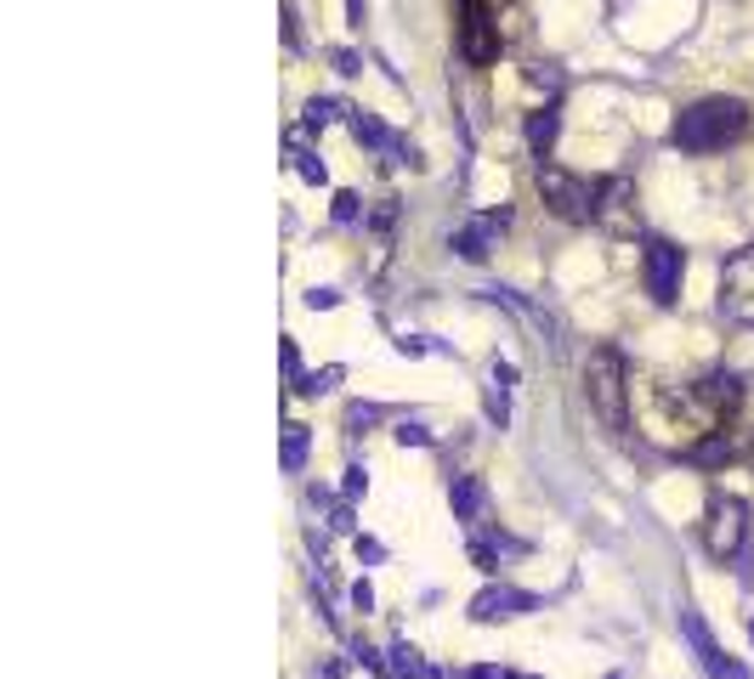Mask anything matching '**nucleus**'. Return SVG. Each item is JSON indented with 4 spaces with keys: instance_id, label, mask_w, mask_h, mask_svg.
Returning a JSON list of instances; mask_svg holds the SVG:
<instances>
[{
    "instance_id": "f257e3e1",
    "label": "nucleus",
    "mask_w": 754,
    "mask_h": 679,
    "mask_svg": "<svg viewBox=\"0 0 754 679\" xmlns=\"http://www.w3.org/2000/svg\"><path fill=\"white\" fill-rule=\"evenodd\" d=\"M749 102L743 96H704L693 102V108H681L675 114V130H670V142L681 153H720V148H732L749 136Z\"/></svg>"
},
{
    "instance_id": "f03ea898",
    "label": "nucleus",
    "mask_w": 754,
    "mask_h": 679,
    "mask_svg": "<svg viewBox=\"0 0 754 679\" xmlns=\"http://www.w3.org/2000/svg\"><path fill=\"white\" fill-rule=\"evenodd\" d=\"M584 396H590V414L602 419V430L613 436L630 430V380H625L618 346H596L584 357Z\"/></svg>"
},
{
    "instance_id": "7ed1b4c3",
    "label": "nucleus",
    "mask_w": 754,
    "mask_h": 679,
    "mask_svg": "<svg viewBox=\"0 0 754 679\" xmlns=\"http://www.w3.org/2000/svg\"><path fill=\"white\" fill-rule=\"evenodd\" d=\"M704 550L720 566H738L749 555V504L738 493H715L704 509Z\"/></svg>"
},
{
    "instance_id": "20e7f679",
    "label": "nucleus",
    "mask_w": 754,
    "mask_h": 679,
    "mask_svg": "<svg viewBox=\"0 0 754 679\" xmlns=\"http://www.w3.org/2000/svg\"><path fill=\"white\" fill-rule=\"evenodd\" d=\"M539 198H545V210L556 221H596V198H602V182H590V176H573V170L562 164H539Z\"/></svg>"
},
{
    "instance_id": "39448f33",
    "label": "nucleus",
    "mask_w": 754,
    "mask_h": 679,
    "mask_svg": "<svg viewBox=\"0 0 754 679\" xmlns=\"http://www.w3.org/2000/svg\"><path fill=\"white\" fill-rule=\"evenodd\" d=\"M743 402V380L738 373H727V368H715V373H704V380H693L681 396H675V407L686 419H693L698 430H715V425H727V414Z\"/></svg>"
},
{
    "instance_id": "423d86ee",
    "label": "nucleus",
    "mask_w": 754,
    "mask_h": 679,
    "mask_svg": "<svg viewBox=\"0 0 754 679\" xmlns=\"http://www.w3.org/2000/svg\"><path fill=\"white\" fill-rule=\"evenodd\" d=\"M720 312L743 329H754V244H743L720 266Z\"/></svg>"
},
{
    "instance_id": "0eeeda50",
    "label": "nucleus",
    "mask_w": 754,
    "mask_h": 679,
    "mask_svg": "<svg viewBox=\"0 0 754 679\" xmlns=\"http://www.w3.org/2000/svg\"><path fill=\"white\" fill-rule=\"evenodd\" d=\"M500 12H488V0H460V57L482 68L500 57Z\"/></svg>"
},
{
    "instance_id": "6e6552de",
    "label": "nucleus",
    "mask_w": 754,
    "mask_h": 679,
    "mask_svg": "<svg viewBox=\"0 0 754 679\" xmlns=\"http://www.w3.org/2000/svg\"><path fill=\"white\" fill-rule=\"evenodd\" d=\"M681 272H686V255L670 244V238H647V250H641V278H647V295L659 300V306H675Z\"/></svg>"
},
{
    "instance_id": "1a4fd4ad",
    "label": "nucleus",
    "mask_w": 754,
    "mask_h": 679,
    "mask_svg": "<svg viewBox=\"0 0 754 679\" xmlns=\"http://www.w3.org/2000/svg\"><path fill=\"white\" fill-rule=\"evenodd\" d=\"M681 634H686V645H693V657L704 663V674L709 679H749V668L727 652V645H720L715 634H709V623L698 618L693 606H681Z\"/></svg>"
},
{
    "instance_id": "9d476101",
    "label": "nucleus",
    "mask_w": 754,
    "mask_h": 679,
    "mask_svg": "<svg viewBox=\"0 0 754 679\" xmlns=\"http://www.w3.org/2000/svg\"><path fill=\"white\" fill-rule=\"evenodd\" d=\"M596 227L607 232H636L641 227V210H636V182L630 176H607L602 182V198H596Z\"/></svg>"
},
{
    "instance_id": "9b49d317",
    "label": "nucleus",
    "mask_w": 754,
    "mask_h": 679,
    "mask_svg": "<svg viewBox=\"0 0 754 679\" xmlns=\"http://www.w3.org/2000/svg\"><path fill=\"white\" fill-rule=\"evenodd\" d=\"M346 119H352V136H357V142H364V148L386 153L391 164H420V153H414V148L403 142V136H391V130H386V125H380L375 114H364V108H352Z\"/></svg>"
},
{
    "instance_id": "f8f14e48",
    "label": "nucleus",
    "mask_w": 754,
    "mask_h": 679,
    "mask_svg": "<svg viewBox=\"0 0 754 679\" xmlns=\"http://www.w3.org/2000/svg\"><path fill=\"white\" fill-rule=\"evenodd\" d=\"M539 600L534 595H522V589H511V584H488L477 600H471V618L477 623H500V618H522V611H534Z\"/></svg>"
},
{
    "instance_id": "ddd939ff",
    "label": "nucleus",
    "mask_w": 754,
    "mask_h": 679,
    "mask_svg": "<svg viewBox=\"0 0 754 679\" xmlns=\"http://www.w3.org/2000/svg\"><path fill=\"white\" fill-rule=\"evenodd\" d=\"M505 210L500 216H471L460 232H454V255H466V261H488V250L500 244V232H505Z\"/></svg>"
},
{
    "instance_id": "4468645a",
    "label": "nucleus",
    "mask_w": 754,
    "mask_h": 679,
    "mask_svg": "<svg viewBox=\"0 0 754 679\" xmlns=\"http://www.w3.org/2000/svg\"><path fill=\"white\" fill-rule=\"evenodd\" d=\"M743 448H738V436L727 430V425H715V430H704L693 448H686V464H698V470H715V464H732Z\"/></svg>"
},
{
    "instance_id": "2eb2a0df",
    "label": "nucleus",
    "mask_w": 754,
    "mask_h": 679,
    "mask_svg": "<svg viewBox=\"0 0 754 679\" xmlns=\"http://www.w3.org/2000/svg\"><path fill=\"white\" fill-rule=\"evenodd\" d=\"M448 504H454V516L460 521H488V487H482V475H454L448 482Z\"/></svg>"
},
{
    "instance_id": "dca6fc26",
    "label": "nucleus",
    "mask_w": 754,
    "mask_h": 679,
    "mask_svg": "<svg viewBox=\"0 0 754 679\" xmlns=\"http://www.w3.org/2000/svg\"><path fill=\"white\" fill-rule=\"evenodd\" d=\"M556 130H562V114H556V102H545V108L528 114V148H534L539 159L556 148Z\"/></svg>"
},
{
    "instance_id": "f3484780",
    "label": "nucleus",
    "mask_w": 754,
    "mask_h": 679,
    "mask_svg": "<svg viewBox=\"0 0 754 679\" xmlns=\"http://www.w3.org/2000/svg\"><path fill=\"white\" fill-rule=\"evenodd\" d=\"M391 674H398V679H443V668H432V663H425V657L414 652L409 640H398V645H391Z\"/></svg>"
},
{
    "instance_id": "a211bd4d",
    "label": "nucleus",
    "mask_w": 754,
    "mask_h": 679,
    "mask_svg": "<svg viewBox=\"0 0 754 679\" xmlns=\"http://www.w3.org/2000/svg\"><path fill=\"white\" fill-rule=\"evenodd\" d=\"M284 153H289V164H295V176H307L312 187H323V182H330V170H323V159L301 142V136H289V142H284Z\"/></svg>"
},
{
    "instance_id": "6ab92c4d",
    "label": "nucleus",
    "mask_w": 754,
    "mask_h": 679,
    "mask_svg": "<svg viewBox=\"0 0 754 679\" xmlns=\"http://www.w3.org/2000/svg\"><path fill=\"white\" fill-rule=\"evenodd\" d=\"M278 459H284L289 475L307 464V425H301V419H284V448H278Z\"/></svg>"
},
{
    "instance_id": "aec40b11",
    "label": "nucleus",
    "mask_w": 754,
    "mask_h": 679,
    "mask_svg": "<svg viewBox=\"0 0 754 679\" xmlns=\"http://www.w3.org/2000/svg\"><path fill=\"white\" fill-rule=\"evenodd\" d=\"M482 414H488V425H511V385L505 380H494V373H488V396H482Z\"/></svg>"
},
{
    "instance_id": "412c9836",
    "label": "nucleus",
    "mask_w": 754,
    "mask_h": 679,
    "mask_svg": "<svg viewBox=\"0 0 754 679\" xmlns=\"http://www.w3.org/2000/svg\"><path fill=\"white\" fill-rule=\"evenodd\" d=\"M341 114H352V108H346V102H335V96H312V102H307V114H301V119H307V130H323V125H335Z\"/></svg>"
},
{
    "instance_id": "4be33fe9",
    "label": "nucleus",
    "mask_w": 754,
    "mask_h": 679,
    "mask_svg": "<svg viewBox=\"0 0 754 679\" xmlns=\"http://www.w3.org/2000/svg\"><path fill=\"white\" fill-rule=\"evenodd\" d=\"M341 380V368H312V373H301V385H295V391H301V396H318V391H330Z\"/></svg>"
},
{
    "instance_id": "5701e85b",
    "label": "nucleus",
    "mask_w": 754,
    "mask_h": 679,
    "mask_svg": "<svg viewBox=\"0 0 754 679\" xmlns=\"http://www.w3.org/2000/svg\"><path fill=\"white\" fill-rule=\"evenodd\" d=\"M278 362H284V385L295 391V385H301V352H295V340H284V346H278Z\"/></svg>"
},
{
    "instance_id": "b1692460",
    "label": "nucleus",
    "mask_w": 754,
    "mask_h": 679,
    "mask_svg": "<svg viewBox=\"0 0 754 679\" xmlns=\"http://www.w3.org/2000/svg\"><path fill=\"white\" fill-rule=\"evenodd\" d=\"M335 221H341V227L364 221V198H357V193H335Z\"/></svg>"
},
{
    "instance_id": "393cba45",
    "label": "nucleus",
    "mask_w": 754,
    "mask_h": 679,
    "mask_svg": "<svg viewBox=\"0 0 754 679\" xmlns=\"http://www.w3.org/2000/svg\"><path fill=\"white\" fill-rule=\"evenodd\" d=\"M528 85H534V91H550V96H556V91H562V74H556L550 62H534V68H528Z\"/></svg>"
},
{
    "instance_id": "a878e982",
    "label": "nucleus",
    "mask_w": 754,
    "mask_h": 679,
    "mask_svg": "<svg viewBox=\"0 0 754 679\" xmlns=\"http://www.w3.org/2000/svg\"><path fill=\"white\" fill-rule=\"evenodd\" d=\"M375 419H380V407H369V402H352V407H346V430H352V436L369 430Z\"/></svg>"
},
{
    "instance_id": "bb28decb",
    "label": "nucleus",
    "mask_w": 754,
    "mask_h": 679,
    "mask_svg": "<svg viewBox=\"0 0 754 679\" xmlns=\"http://www.w3.org/2000/svg\"><path fill=\"white\" fill-rule=\"evenodd\" d=\"M341 493H346V504H352V498H364V493H369V470H364V464H352V470H346V482H341Z\"/></svg>"
},
{
    "instance_id": "cd10ccee",
    "label": "nucleus",
    "mask_w": 754,
    "mask_h": 679,
    "mask_svg": "<svg viewBox=\"0 0 754 679\" xmlns=\"http://www.w3.org/2000/svg\"><path fill=\"white\" fill-rule=\"evenodd\" d=\"M398 441H403V448H432V430H425V425H398Z\"/></svg>"
},
{
    "instance_id": "c85d7f7f",
    "label": "nucleus",
    "mask_w": 754,
    "mask_h": 679,
    "mask_svg": "<svg viewBox=\"0 0 754 679\" xmlns=\"http://www.w3.org/2000/svg\"><path fill=\"white\" fill-rule=\"evenodd\" d=\"M284 46L301 51V23H295V0H284Z\"/></svg>"
},
{
    "instance_id": "c756f323",
    "label": "nucleus",
    "mask_w": 754,
    "mask_h": 679,
    "mask_svg": "<svg viewBox=\"0 0 754 679\" xmlns=\"http://www.w3.org/2000/svg\"><path fill=\"white\" fill-rule=\"evenodd\" d=\"M391 221H398V198H380V210L369 216V227H375V232H391Z\"/></svg>"
},
{
    "instance_id": "7c9ffc66",
    "label": "nucleus",
    "mask_w": 754,
    "mask_h": 679,
    "mask_svg": "<svg viewBox=\"0 0 754 679\" xmlns=\"http://www.w3.org/2000/svg\"><path fill=\"white\" fill-rule=\"evenodd\" d=\"M352 606H357V611H375V589H369V577H357V584H352Z\"/></svg>"
},
{
    "instance_id": "2f4dec72",
    "label": "nucleus",
    "mask_w": 754,
    "mask_h": 679,
    "mask_svg": "<svg viewBox=\"0 0 754 679\" xmlns=\"http://www.w3.org/2000/svg\"><path fill=\"white\" fill-rule=\"evenodd\" d=\"M471 561H477L482 572H500V555H494V550H488V543H482V538L471 543Z\"/></svg>"
},
{
    "instance_id": "473e14b6",
    "label": "nucleus",
    "mask_w": 754,
    "mask_h": 679,
    "mask_svg": "<svg viewBox=\"0 0 754 679\" xmlns=\"http://www.w3.org/2000/svg\"><path fill=\"white\" fill-rule=\"evenodd\" d=\"M380 555H386V550H380V543H375V538H357V561H369V566H375Z\"/></svg>"
},
{
    "instance_id": "72a5a7b5",
    "label": "nucleus",
    "mask_w": 754,
    "mask_h": 679,
    "mask_svg": "<svg viewBox=\"0 0 754 679\" xmlns=\"http://www.w3.org/2000/svg\"><path fill=\"white\" fill-rule=\"evenodd\" d=\"M335 300H341L335 289H312V295H307V306H312V312H318V306H323V312H330V306H335Z\"/></svg>"
},
{
    "instance_id": "f704fd0d",
    "label": "nucleus",
    "mask_w": 754,
    "mask_h": 679,
    "mask_svg": "<svg viewBox=\"0 0 754 679\" xmlns=\"http://www.w3.org/2000/svg\"><path fill=\"white\" fill-rule=\"evenodd\" d=\"M330 62H335V74H357V57H352V51H335Z\"/></svg>"
},
{
    "instance_id": "c9c22d12",
    "label": "nucleus",
    "mask_w": 754,
    "mask_h": 679,
    "mask_svg": "<svg viewBox=\"0 0 754 679\" xmlns=\"http://www.w3.org/2000/svg\"><path fill=\"white\" fill-rule=\"evenodd\" d=\"M466 679H511V674H500V668H466Z\"/></svg>"
},
{
    "instance_id": "e433bc0d",
    "label": "nucleus",
    "mask_w": 754,
    "mask_h": 679,
    "mask_svg": "<svg viewBox=\"0 0 754 679\" xmlns=\"http://www.w3.org/2000/svg\"><path fill=\"white\" fill-rule=\"evenodd\" d=\"M346 12H352V23H364V0H346Z\"/></svg>"
},
{
    "instance_id": "4c0bfd02",
    "label": "nucleus",
    "mask_w": 754,
    "mask_h": 679,
    "mask_svg": "<svg viewBox=\"0 0 754 679\" xmlns=\"http://www.w3.org/2000/svg\"><path fill=\"white\" fill-rule=\"evenodd\" d=\"M511 679H534V674H511Z\"/></svg>"
},
{
    "instance_id": "58836bf2",
    "label": "nucleus",
    "mask_w": 754,
    "mask_h": 679,
    "mask_svg": "<svg viewBox=\"0 0 754 679\" xmlns=\"http://www.w3.org/2000/svg\"><path fill=\"white\" fill-rule=\"evenodd\" d=\"M749 645H754V623H749Z\"/></svg>"
},
{
    "instance_id": "ea45409f",
    "label": "nucleus",
    "mask_w": 754,
    "mask_h": 679,
    "mask_svg": "<svg viewBox=\"0 0 754 679\" xmlns=\"http://www.w3.org/2000/svg\"><path fill=\"white\" fill-rule=\"evenodd\" d=\"M749 459H754V448H749Z\"/></svg>"
}]
</instances>
